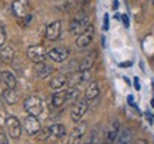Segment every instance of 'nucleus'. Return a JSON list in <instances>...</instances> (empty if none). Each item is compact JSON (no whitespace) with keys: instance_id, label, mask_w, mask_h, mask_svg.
Listing matches in <instances>:
<instances>
[{"instance_id":"obj_20","label":"nucleus","mask_w":154,"mask_h":144,"mask_svg":"<svg viewBox=\"0 0 154 144\" xmlns=\"http://www.w3.org/2000/svg\"><path fill=\"white\" fill-rule=\"evenodd\" d=\"M115 144H131V130L129 127L120 129V133L117 136Z\"/></svg>"},{"instance_id":"obj_9","label":"nucleus","mask_w":154,"mask_h":144,"mask_svg":"<svg viewBox=\"0 0 154 144\" xmlns=\"http://www.w3.org/2000/svg\"><path fill=\"white\" fill-rule=\"evenodd\" d=\"M86 129H88V124H86L85 121L78 123V126L71 131L69 137H68V140H66V144H81V141H82L84 137H85Z\"/></svg>"},{"instance_id":"obj_15","label":"nucleus","mask_w":154,"mask_h":144,"mask_svg":"<svg viewBox=\"0 0 154 144\" xmlns=\"http://www.w3.org/2000/svg\"><path fill=\"white\" fill-rule=\"evenodd\" d=\"M3 99L9 105H16L20 100V92L16 88H6L3 90Z\"/></svg>"},{"instance_id":"obj_18","label":"nucleus","mask_w":154,"mask_h":144,"mask_svg":"<svg viewBox=\"0 0 154 144\" xmlns=\"http://www.w3.org/2000/svg\"><path fill=\"white\" fill-rule=\"evenodd\" d=\"M65 85H68V76L66 75H57L50 81V88L54 90H61Z\"/></svg>"},{"instance_id":"obj_3","label":"nucleus","mask_w":154,"mask_h":144,"mask_svg":"<svg viewBox=\"0 0 154 144\" xmlns=\"http://www.w3.org/2000/svg\"><path fill=\"white\" fill-rule=\"evenodd\" d=\"M89 109V103L86 99H79L74 103V106L71 109V120L74 123H81L82 117L85 116V113L88 112Z\"/></svg>"},{"instance_id":"obj_8","label":"nucleus","mask_w":154,"mask_h":144,"mask_svg":"<svg viewBox=\"0 0 154 144\" xmlns=\"http://www.w3.org/2000/svg\"><path fill=\"white\" fill-rule=\"evenodd\" d=\"M6 130L13 140L20 139L21 136V124L16 116H9L6 119Z\"/></svg>"},{"instance_id":"obj_28","label":"nucleus","mask_w":154,"mask_h":144,"mask_svg":"<svg viewBox=\"0 0 154 144\" xmlns=\"http://www.w3.org/2000/svg\"><path fill=\"white\" fill-rule=\"evenodd\" d=\"M0 144H9L7 137H6V134H3V133H0Z\"/></svg>"},{"instance_id":"obj_27","label":"nucleus","mask_w":154,"mask_h":144,"mask_svg":"<svg viewBox=\"0 0 154 144\" xmlns=\"http://www.w3.org/2000/svg\"><path fill=\"white\" fill-rule=\"evenodd\" d=\"M122 20H123V24H125V27L129 28V17H127L126 14H122Z\"/></svg>"},{"instance_id":"obj_32","label":"nucleus","mask_w":154,"mask_h":144,"mask_svg":"<svg viewBox=\"0 0 154 144\" xmlns=\"http://www.w3.org/2000/svg\"><path fill=\"white\" fill-rule=\"evenodd\" d=\"M151 106H153V107H154V98H153V99H151Z\"/></svg>"},{"instance_id":"obj_13","label":"nucleus","mask_w":154,"mask_h":144,"mask_svg":"<svg viewBox=\"0 0 154 144\" xmlns=\"http://www.w3.org/2000/svg\"><path fill=\"white\" fill-rule=\"evenodd\" d=\"M61 35V21H54L45 28V38L48 41H57Z\"/></svg>"},{"instance_id":"obj_16","label":"nucleus","mask_w":154,"mask_h":144,"mask_svg":"<svg viewBox=\"0 0 154 144\" xmlns=\"http://www.w3.org/2000/svg\"><path fill=\"white\" fill-rule=\"evenodd\" d=\"M48 134H50V137H52V139H62V137L66 134L65 126L61 124V123H55V124L50 126V127H48Z\"/></svg>"},{"instance_id":"obj_4","label":"nucleus","mask_w":154,"mask_h":144,"mask_svg":"<svg viewBox=\"0 0 154 144\" xmlns=\"http://www.w3.org/2000/svg\"><path fill=\"white\" fill-rule=\"evenodd\" d=\"M120 121L117 120V119H113L109 126L106 127V130H105V137H103V143L105 144H115L116 141L117 136L120 133Z\"/></svg>"},{"instance_id":"obj_14","label":"nucleus","mask_w":154,"mask_h":144,"mask_svg":"<svg viewBox=\"0 0 154 144\" xmlns=\"http://www.w3.org/2000/svg\"><path fill=\"white\" fill-rule=\"evenodd\" d=\"M52 72H54V66L47 64V62H40V64H35V66H34V75L40 79L47 78Z\"/></svg>"},{"instance_id":"obj_5","label":"nucleus","mask_w":154,"mask_h":144,"mask_svg":"<svg viewBox=\"0 0 154 144\" xmlns=\"http://www.w3.org/2000/svg\"><path fill=\"white\" fill-rule=\"evenodd\" d=\"M27 57L31 62L40 64V62H44V60L48 57V52L42 45H30L27 50Z\"/></svg>"},{"instance_id":"obj_21","label":"nucleus","mask_w":154,"mask_h":144,"mask_svg":"<svg viewBox=\"0 0 154 144\" xmlns=\"http://www.w3.org/2000/svg\"><path fill=\"white\" fill-rule=\"evenodd\" d=\"M51 102L54 107H61L66 103V92L64 90H55V93L51 96Z\"/></svg>"},{"instance_id":"obj_30","label":"nucleus","mask_w":154,"mask_h":144,"mask_svg":"<svg viewBox=\"0 0 154 144\" xmlns=\"http://www.w3.org/2000/svg\"><path fill=\"white\" fill-rule=\"evenodd\" d=\"M131 144H147V140H144V139H139L137 141H134V143H131Z\"/></svg>"},{"instance_id":"obj_19","label":"nucleus","mask_w":154,"mask_h":144,"mask_svg":"<svg viewBox=\"0 0 154 144\" xmlns=\"http://www.w3.org/2000/svg\"><path fill=\"white\" fill-rule=\"evenodd\" d=\"M0 79L7 88H16L17 86V79L13 75V72H10V71H2L0 72Z\"/></svg>"},{"instance_id":"obj_34","label":"nucleus","mask_w":154,"mask_h":144,"mask_svg":"<svg viewBox=\"0 0 154 144\" xmlns=\"http://www.w3.org/2000/svg\"><path fill=\"white\" fill-rule=\"evenodd\" d=\"M55 2H58V0H55Z\"/></svg>"},{"instance_id":"obj_1","label":"nucleus","mask_w":154,"mask_h":144,"mask_svg":"<svg viewBox=\"0 0 154 144\" xmlns=\"http://www.w3.org/2000/svg\"><path fill=\"white\" fill-rule=\"evenodd\" d=\"M91 26V20H89V16L86 14H78L76 17L72 19L69 24V30L71 33L75 34V35H79L81 33H84L85 30Z\"/></svg>"},{"instance_id":"obj_2","label":"nucleus","mask_w":154,"mask_h":144,"mask_svg":"<svg viewBox=\"0 0 154 144\" xmlns=\"http://www.w3.org/2000/svg\"><path fill=\"white\" fill-rule=\"evenodd\" d=\"M24 110L31 116H40L44 110V103L38 96H28L24 100Z\"/></svg>"},{"instance_id":"obj_17","label":"nucleus","mask_w":154,"mask_h":144,"mask_svg":"<svg viewBox=\"0 0 154 144\" xmlns=\"http://www.w3.org/2000/svg\"><path fill=\"white\" fill-rule=\"evenodd\" d=\"M99 93H100L99 84L96 81H92V82L88 85L86 90H85V99H86V100H94V99H96L99 96Z\"/></svg>"},{"instance_id":"obj_11","label":"nucleus","mask_w":154,"mask_h":144,"mask_svg":"<svg viewBox=\"0 0 154 144\" xmlns=\"http://www.w3.org/2000/svg\"><path fill=\"white\" fill-rule=\"evenodd\" d=\"M94 35H95V28H94V26L91 24L84 33H81L79 35H76V45L79 47V48L88 47L89 44L92 42V40H94Z\"/></svg>"},{"instance_id":"obj_12","label":"nucleus","mask_w":154,"mask_h":144,"mask_svg":"<svg viewBox=\"0 0 154 144\" xmlns=\"http://www.w3.org/2000/svg\"><path fill=\"white\" fill-rule=\"evenodd\" d=\"M48 57L54 62H65L69 57V50L65 47H55V48L48 51Z\"/></svg>"},{"instance_id":"obj_6","label":"nucleus","mask_w":154,"mask_h":144,"mask_svg":"<svg viewBox=\"0 0 154 144\" xmlns=\"http://www.w3.org/2000/svg\"><path fill=\"white\" fill-rule=\"evenodd\" d=\"M91 79V71H75L68 75V85L69 88H78L79 85L88 82Z\"/></svg>"},{"instance_id":"obj_33","label":"nucleus","mask_w":154,"mask_h":144,"mask_svg":"<svg viewBox=\"0 0 154 144\" xmlns=\"http://www.w3.org/2000/svg\"><path fill=\"white\" fill-rule=\"evenodd\" d=\"M153 5H154V0H153Z\"/></svg>"},{"instance_id":"obj_7","label":"nucleus","mask_w":154,"mask_h":144,"mask_svg":"<svg viewBox=\"0 0 154 144\" xmlns=\"http://www.w3.org/2000/svg\"><path fill=\"white\" fill-rule=\"evenodd\" d=\"M30 2L28 0H14L11 3V11L16 17L24 19L30 14Z\"/></svg>"},{"instance_id":"obj_26","label":"nucleus","mask_w":154,"mask_h":144,"mask_svg":"<svg viewBox=\"0 0 154 144\" xmlns=\"http://www.w3.org/2000/svg\"><path fill=\"white\" fill-rule=\"evenodd\" d=\"M103 30L105 31L109 30V14H105V17H103Z\"/></svg>"},{"instance_id":"obj_10","label":"nucleus","mask_w":154,"mask_h":144,"mask_svg":"<svg viewBox=\"0 0 154 144\" xmlns=\"http://www.w3.org/2000/svg\"><path fill=\"white\" fill-rule=\"evenodd\" d=\"M24 130L28 136H35L41 131V123L37 119V116H31L28 115L24 119Z\"/></svg>"},{"instance_id":"obj_24","label":"nucleus","mask_w":154,"mask_h":144,"mask_svg":"<svg viewBox=\"0 0 154 144\" xmlns=\"http://www.w3.org/2000/svg\"><path fill=\"white\" fill-rule=\"evenodd\" d=\"M79 100V89L69 88L66 90V102H76Z\"/></svg>"},{"instance_id":"obj_22","label":"nucleus","mask_w":154,"mask_h":144,"mask_svg":"<svg viewBox=\"0 0 154 144\" xmlns=\"http://www.w3.org/2000/svg\"><path fill=\"white\" fill-rule=\"evenodd\" d=\"M0 58L5 62H11L14 58V48L11 45H3L0 47Z\"/></svg>"},{"instance_id":"obj_25","label":"nucleus","mask_w":154,"mask_h":144,"mask_svg":"<svg viewBox=\"0 0 154 144\" xmlns=\"http://www.w3.org/2000/svg\"><path fill=\"white\" fill-rule=\"evenodd\" d=\"M6 44V31L3 26H0V47H3Z\"/></svg>"},{"instance_id":"obj_29","label":"nucleus","mask_w":154,"mask_h":144,"mask_svg":"<svg viewBox=\"0 0 154 144\" xmlns=\"http://www.w3.org/2000/svg\"><path fill=\"white\" fill-rule=\"evenodd\" d=\"M134 88H136V90H140V84H139V78H134Z\"/></svg>"},{"instance_id":"obj_31","label":"nucleus","mask_w":154,"mask_h":144,"mask_svg":"<svg viewBox=\"0 0 154 144\" xmlns=\"http://www.w3.org/2000/svg\"><path fill=\"white\" fill-rule=\"evenodd\" d=\"M117 7H119V2H117V0H115V2H113V9L116 10Z\"/></svg>"},{"instance_id":"obj_23","label":"nucleus","mask_w":154,"mask_h":144,"mask_svg":"<svg viewBox=\"0 0 154 144\" xmlns=\"http://www.w3.org/2000/svg\"><path fill=\"white\" fill-rule=\"evenodd\" d=\"M95 58H96V54H89V55L79 64L78 69L79 71H91L92 66H94V64H95Z\"/></svg>"}]
</instances>
